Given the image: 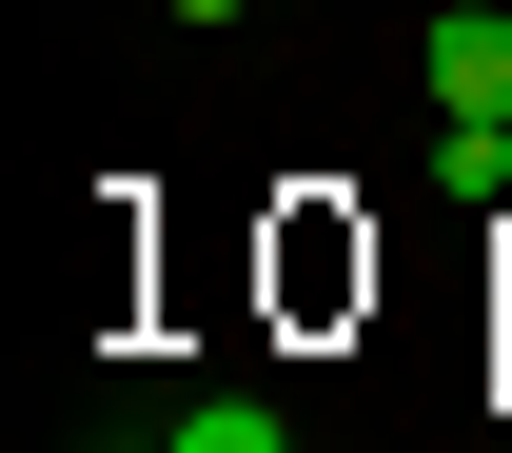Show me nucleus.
Here are the masks:
<instances>
[{
  "label": "nucleus",
  "mask_w": 512,
  "mask_h": 453,
  "mask_svg": "<svg viewBox=\"0 0 512 453\" xmlns=\"http://www.w3.org/2000/svg\"><path fill=\"white\" fill-rule=\"evenodd\" d=\"M434 119H512V0H453L434 20Z\"/></svg>",
  "instance_id": "obj_1"
},
{
  "label": "nucleus",
  "mask_w": 512,
  "mask_h": 453,
  "mask_svg": "<svg viewBox=\"0 0 512 453\" xmlns=\"http://www.w3.org/2000/svg\"><path fill=\"white\" fill-rule=\"evenodd\" d=\"M178 453H296V414H276V394H197Z\"/></svg>",
  "instance_id": "obj_2"
},
{
  "label": "nucleus",
  "mask_w": 512,
  "mask_h": 453,
  "mask_svg": "<svg viewBox=\"0 0 512 453\" xmlns=\"http://www.w3.org/2000/svg\"><path fill=\"white\" fill-rule=\"evenodd\" d=\"M434 197H512V119H434Z\"/></svg>",
  "instance_id": "obj_3"
},
{
  "label": "nucleus",
  "mask_w": 512,
  "mask_h": 453,
  "mask_svg": "<svg viewBox=\"0 0 512 453\" xmlns=\"http://www.w3.org/2000/svg\"><path fill=\"white\" fill-rule=\"evenodd\" d=\"M197 20H237V0H178V40H197Z\"/></svg>",
  "instance_id": "obj_4"
},
{
  "label": "nucleus",
  "mask_w": 512,
  "mask_h": 453,
  "mask_svg": "<svg viewBox=\"0 0 512 453\" xmlns=\"http://www.w3.org/2000/svg\"><path fill=\"white\" fill-rule=\"evenodd\" d=\"M493 434H512V355H493Z\"/></svg>",
  "instance_id": "obj_5"
}]
</instances>
